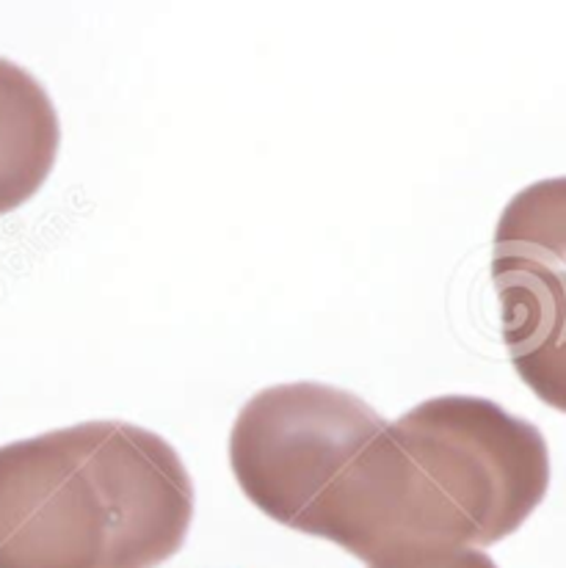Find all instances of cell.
<instances>
[{
    "label": "cell",
    "instance_id": "cell-1",
    "mask_svg": "<svg viewBox=\"0 0 566 568\" xmlns=\"http://www.w3.org/2000/svg\"><path fill=\"white\" fill-rule=\"evenodd\" d=\"M547 486L550 450L534 423L486 397H428L362 447L313 536L367 566L417 549H484L517 532Z\"/></svg>",
    "mask_w": 566,
    "mask_h": 568
},
{
    "label": "cell",
    "instance_id": "cell-2",
    "mask_svg": "<svg viewBox=\"0 0 566 568\" xmlns=\"http://www.w3.org/2000/svg\"><path fill=\"white\" fill-rule=\"evenodd\" d=\"M194 521L163 436L94 419L0 447V568H158Z\"/></svg>",
    "mask_w": 566,
    "mask_h": 568
},
{
    "label": "cell",
    "instance_id": "cell-3",
    "mask_svg": "<svg viewBox=\"0 0 566 568\" xmlns=\"http://www.w3.org/2000/svg\"><path fill=\"white\" fill-rule=\"evenodd\" d=\"M384 425L371 403L340 386H265L232 423V475L260 514L313 536L351 462Z\"/></svg>",
    "mask_w": 566,
    "mask_h": 568
},
{
    "label": "cell",
    "instance_id": "cell-4",
    "mask_svg": "<svg viewBox=\"0 0 566 568\" xmlns=\"http://www.w3.org/2000/svg\"><path fill=\"white\" fill-rule=\"evenodd\" d=\"M492 282L514 371L542 403L566 414V274L492 271Z\"/></svg>",
    "mask_w": 566,
    "mask_h": 568
},
{
    "label": "cell",
    "instance_id": "cell-5",
    "mask_svg": "<svg viewBox=\"0 0 566 568\" xmlns=\"http://www.w3.org/2000/svg\"><path fill=\"white\" fill-rule=\"evenodd\" d=\"M59 146L61 124L48 89L20 64L0 59V215L42 189Z\"/></svg>",
    "mask_w": 566,
    "mask_h": 568
},
{
    "label": "cell",
    "instance_id": "cell-6",
    "mask_svg": "<svg viewBox=\"0 0 566 568\" xmlns=\"http://www.w3.org/2000/svg\"><path fill=\"white\" fill-rule=\"evenodd\" d=\"M492 271L566 274V178L514 193L497 219Z\"/></svg>",
    "mask_w": 566,
    "mask_h": 568
},
{
    "label": "cell",
    "instance_id": "cell-7",
    "mask_svg": "<svg viewBox=\"0 0 566 568\" xmlns=\"http://www.w3.org/2000/svg\"><path fill=\"white\" fill-rule=\"evenodd\" d=\"M367 568H497L495 560L484 549H417V552H401L384 558Z\"/></svg>",
    "mask_w": 566,
    "mask_h": 568
}]
</instances>
